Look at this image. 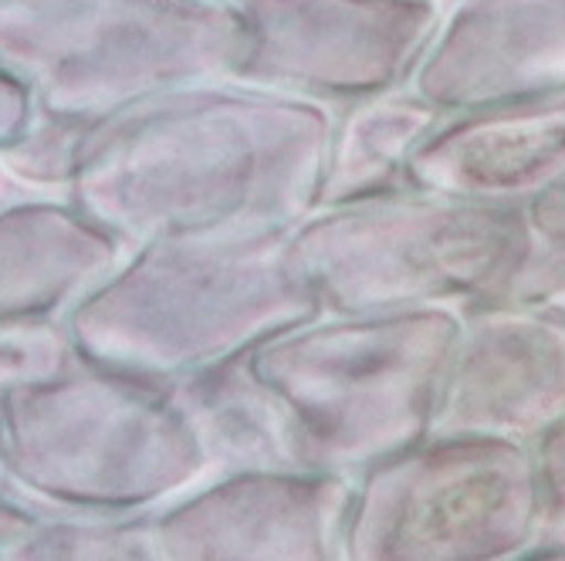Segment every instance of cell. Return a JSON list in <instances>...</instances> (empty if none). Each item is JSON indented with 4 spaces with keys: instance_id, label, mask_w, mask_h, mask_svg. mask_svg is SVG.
Instances as JSON below:
<instances>
[{
    "instance_id": "8fae6325",
    "label": "cell",
    "mask_w": 565,
    "mask_h": 561,
    "mask_svg": "<svg viewBox=\"0 0 565 561\" xmlns=\"http://www.w3.org/2000/svg\"><path fill=\"white\" fill-rule=\"evenodd\" d=\"M430 433L529 436L565 420V325L491 319L454 352Z\"/></svg>"
},
{
    "instance_id": "9a60e30c",
    "label": "cell",
    "mask_w": 565,
    "mask_h": 561,
    "mask_svg": "<svg viewBox=\"0 0 565 561\" xmlns=\"http://www.w3.org/2000/svg\"><path fill=\"white\" fill-rule=\"evenodd\" d=\"M434 106L417 95H373L349 101L332 122L316 207L393 190L406 160L434 129Z\"/></svg>"
},
{
    "instance_id": "52a82bcc",
    "label": "cell",
    "mask_w": 565,
    "mask_h": 561,
    "mask_svg": "<svg viewBox=\"0 0 565 561\" xmlns=\"http://www.w3.org/2000/svg\"><path fill=\"white\" fill-rule=\"evenodd\" d=\"M539 515V471L515 440L450 433L352 477L342 558H494Z\"/></svg>"
},
{
    "instance_id": "5b68a950",
    "label": "cell",
    "mask_w": 565,
    "mask_h": 561,
    "mask_svg": "<svg viewBox=\"0 0 565 561\" xmlns=\"http://www.w3.org/2000/svg\"><path fill=\"white\" fill-rule=\"evenodd\" d=\"M14 490L102 515H146L214 471L163 382L78 359L0 396Z\"/></svg>"
},
{
    "instance_id": "277c9868",
    "label": "cell",
    "mask_w": 565,
    "mask_h": 561,
    "mask_svg": "<svg viewBox=\"0 0 565 561\" xmlns=\"http://www.w3.org/2000/svg\"><path fill=\"white\" fill-rule=\"evenodd\" d=\"M457 342L427 304L319 315L254 345L250 366L288 406L305 467L352 481L430 433Z\"/></svg>"
},
{
    "instance_id": "44dd1931",
    "label": "cell",
    "mask_w": 565,
    "mask_h": 561,
    "mask_svg": "<svg viewBox=\"0 0 565 561\" xmlns=\"http://www.w3.org/2000/svg\"><path fill=\"white\" fill-rule=\"evenodd\" d=\"M535 224H539L545 234H552V237L565 240V183H562V190H558V193H552V196L539 199Z\"/></svg>"
},
{
    "instance_id": "ffe728a7",
    "label": "cell",
    "mask_w": 565,
    "mask_h": 561,
    "mask_svg": "<svg viewBox=\"0 0 565 561\" xmlns=\"http://www.w3.org/2000/svg\"><path fill=\"white\" fill-rule=\"evenodd\" d=\"M34 116H38V106H34L31 88L14 72L0 65V149L11 145L31 126Z\"/></svg>"
},
{
    "instance_id": "2e32d148",
    "label": "cell",
    "mask_w": 565,
    "mask_h": 561,
    "mask_svg": "<svg viewBox=\"0 0 565 561\" xmlns=\"http://www.w3.org/2000/svg\"><path fill=\"white\" fill-rule=\"evenodd\" d=\"M0 561H157L149 511L102 515L11 490L0 497Z\"/></svg>"
},
{
    "instance_id": "9c48e42d",
    "label": "cell",
    "mask_w": 565,
    "mask_h": 561,
    "mask_svg": "<svg viewBox=\"0 0 565 561\" xmlns=\"http://www.w3.org/2000/svg\"><path fill=\"white\" fill-rule=\"evenodd\" d=\"M352 481L332 471L211 474L149 511L157 561L342 558Z\"/></svg>"
},
{
    "instance_id": "d6986e66",
    "label": "cell",
    "mask_w": 565,
    "mask_h": 561,
    "mask_svg": "<svg viewBox=\"0 0 565 561\" xmlns=\"http://www.w3.org/2000/svg\"><path fill=\"white\" fill-rule=\"evenodd\" d=\"M539 490L542 511L552 521H565V420L552 423L539 446Z\"/></svg>"
},
{
    "instance_id": "3957f363",
    "label": "cell",
    "mask_w": 565,
    "mask_h": 561,
    "mask_svg": "<svg viewBox=\"0 0 565 561\" xmlns=\"http://www.w3.org/2000/svg\"><path fill=\"white\" fill-rule=\"evenodd\" d=\"M515 207L373 193L312 207L288 230V258L322 315L424 309L440 298L535 304L565 288V240L535 250Z\"/></svg>"
},
{
    "instance_id": "603a6c76",
    "label": "cell",
    "mask_w": 565,
    "mask_h": 561,
    "mask_svg": "<svg viewBox=\"0 0 565 561\" xmlns=\"http://www.w3.org/2000/svg\"><path fill=\"white\" fill-rule=\"evenodd\" d=\"M548 315H552V319H558V322L565 325V301H558V304H552V309H548Z\"/></svg>"
},
{
    "instance_id": "7a4b0ae2",
    "label": "cell",
    "mask_w": 565,
    "mask_h": 561,
    "mask_svg": "<svg viewBox=\"0 0 565 561\" xmlns=\"http://www.w3.org/2000/svg\"><path fill=\"white\" fill-rule=\"evenodd\" d=\"M288 230L132 244L122 265L65 315L78 355L167 386L319 319V298L288 258Z\"/></svg>"
},
{
    "instance_id": "e0dca14e",
    "label": "cell",
    "mask_w": 565,
    "mask_h": 561,
    "mask_svg": "<svg viewBox=\"0 0 565 561\" xmlns=\"http://www.w3.org/2000/svg\"><path fill=\"white\" fill-rule=\"evenodd\" d=\"M88 126L92 119L38 112L11 145L0 149V176L28 193H68Z\"/></svg>"
},
{
    "instance_id": "7402d4cb",
    "label": "cell",
    "mask_w": 565,
    "mask_h": 561,
    "mask_svg": "<svg viewBox=\"0 0 565 561\" xmlns=\"http://www.w3.org/2000/svg\"><path fill=\"white\" fill-rule=\"evenodd\" d=\"M14 490L11 484V474H8V464H4V450H0V497H8Z\"/></svg>"
},
{
    "instance_id": "30bf717a",
    "label": "cell",
    "mask_w": 565,
    "mask_h": 561,
    "mask_svg": "<svg viewBox=\"0 0 565 561\" xmlns=\"http://www.w3.org/2000/svg\"><path fill=\"white\" fill-rule=\"evenodd\" d=\"M409 85L468 112L565 91V0H447Z\"/></svg>"
},
{
    "instance_id": "ba28073f",
    "label": "cell",
    "mask_w": 565,
    "mask_h": 561,
    "mask_svg": "<svg viewBox=\"0 0 565 561\" xmlns=\"http://www.w3.org/2000/svg\"><path fill=\"white\" fill-rule=\"evenodd\" d=\"M237 47L224 78L319 106L409 82L440 24V0H231Z\"/></svg>"
},
{
    "instance_id": "8992f818",
    "label": "cell",
    "mask_w": 565,
    "mask_h": 561,
    "mask_svg": "<svg viewBox=\"0 0 565 561\" xmlns=\"http://www.w3.org/2000/svg\"><path fill=\"white\" fill-rule=\"evenodd\" d=\"M231 0H0V65L38 112L106 119L177 85L224 78Z\"/></svg>"
},
{
    "instance_id": "6da1fadb",
    "label": "cell",
    "mask_w": 565,
    "mask_h": 561,
    "mask_svg": "<svg viewBox=\"0 0 565 561\" xmlns=\"http://www.w3.org/2000/svg\"><path fill=\"white\" fill-rule=\"evenodd\" d=\"M332 109L207 78L92 119L72 196L129 244L288 230L316 207Z\"/></svg>"
},
{
    "instance_id": "5bb4252c",
    "label": "cell",
    "mask_w": 565,
    "mask_h": 561,
    "mask_svg": "<svg viewBox=\"0 0 565 561\" xmlns=\"http://www.w3.org/2000/svg\"><path fill=\"white\" fill-rule=\"evenodd\" d=\"M214 474L305 467L281 396L254 373L250 348L167 382Z\"/></svg>"
},
{
    "instance_id": "7c38bea8",
    "label": "cell",
    "mask_w": 565,
    "mask_h": 561,
    "mask_svg": "<svg viewBox=\"0 0 565 561\" xmlns=\"http://www.w3.org/2000/svg\"><path fill=\"white\" fill-rule=\"evenodd\" d=\"M129 247L65 193L0 203V322H65L122 265Z\"/></svg>"
},
{
    "instance_id": "4fadbf2b",
    "label": "cell",
    "mask_w": 565,
    "mask_h": 561,
    "mask_svg": "<svg viewBox=\"0 0 565 561\" xmlns=\"http://www.w3.org/2000/svg\"><path fill=\"white\" fill-rule=\"evenodd\" d=\"M406 176L457 196H515L565 176V91L478 109L409 152Z\"/></svg>"
},
{
    "instance_id": "ac0fdd59",
    "label": "cell",
    "mask_w": 565,
    "mask_h": 561,
    "mask_svg": "<svg viewBox=\"0 0 565 561\" xmlns=\"http://www.w3.org/2000/svg\"><path fill=\"white\" fill-rule=\"evenodd\" d=\"M82 359L68 325L44 322H0V396L8 389L58 376Z\"/></svg>"
}]
</instances>
